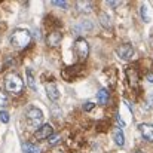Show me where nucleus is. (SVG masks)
Segmentation results:
<instances>
[{
  "label": "nucleus",
  "instance_id": "obj_1",
  "mask_svg": "<svg viewBox=\"0 0 153 153\" xmlns=\"http://www.w3.org/2000/svg\"><path fill=\"white\" fill-rule=\"evenodd\" d=\"M31 40V33L25 28H16L10 34V45L16 49H24Z\"/></svg>",
  "mask_w": 153,
  "mask_h": 153
},
{
  "label": "nucleus",
  "instance_id": "obj_2",
  "mask_svg": "<svg viewBox=\"0 0 153 153\" xmlns=\"http://www.w3.org/2000/svg\"><path fill=\"white\" fill-rule=\"evenodd\" d=\"M4 88L10 94H19L24 88V82L18 73H7L4 76Z\"/></svg>",
  "mask_w": 153,
  "mask_h": 153
},
{
  "label": "nucleus",
  "instance_id": "obj_3",
  "mask_svg": "<svg viewBox=\"0 0 153 153\" xmlns=\"http://www.w3.org/2000/svg\"><path fill=\"white\" fill-rule=\"evenodd\" d=\"M25 119H27L28 125H31V126H37V125L42 126L43 113H42L40 108H37V107H34V105H28L27 110H25Z\"/></svg>",
  "mask_w": 153,
  "mask_h": 153
},
{
  "label": "nucleus",
  "instance_id": "obj_4",
  "mask_svg": "<svg viewBox=\"0 0 153 153\" xmlns=\"http://www.w3.org/2000/svg\"><path fill=\"white\" fill-rule=\"evenodd\" d=\"M74 53H76V58L80 62H83L88 58V55H89V45H88V42L85 39H82V37L76 39V42H74Z\"/></svg>",
  "mask_w": 153,
  "mask_h": 153
},
{
  "label": "nucleus",
  "instance_id": "obj_5",
  "mask_svg": "<svg viewBox=\"0 0 153 153\" xmlns=\"http://www.w3.org/2000/svg\"><path fill=\"white\" fill-rule=\"evenodd\" d=\"M52 134H53V128H52L49 123H43L42 126L37 128V131L34 132V137L37 140H46V138L51 137Z\"/></svg>",
  "mask_w": 153,
  "mask_h": 153
},
{
  "label": "nucleus",
  "instance_id": "obj_6",
  "mask_svg": "<svg viewBox=\"0 0 153 153\" xmlns=\"http://www.w3.org/2000/svg\"><path fill=\"white\" fill-rule=\"evenodd\" d=\"M117 55H119V58H122V59H129V58H132V55H134V48H132V45L131 43H123V45H120L117 49Z\"/></svg>",
  "mask_w": 153,
  "mask_h": 153
},
{
  "label": "nucleus",
  "instance_id": "obj_7",
  "mask_svg": "<svg viewBox=\"0 0 153 153\" xmlns=\"http://www.w3.org/2000/svg\"><path fill=\"white\" fill-rule=\"evenodd\" d=\"M138 131L141 132V135H143L144 140L153 143V125L152 123H140L138 125Z\"/></svg>",
  "mask_w": 153,
  "mask_h": 153
},
{
  "label": "nucleus",
  "instance_id": "obj_8",
  "mask_svg": "<svg viewBox=\"0 0 153 153\" xmlns=\"http://www.w3.org/2000/svg\"><path fill=\"white\" fill-rule=\"evenodd\" d=\"M61 40H62V34H61V31H52L48 34V37H46V43L51 46V48H56L59 43H61Z\"/></svg>",
  "mask_w": 153,
  "mask_h": 153
},
{
  "label": "nucleus",
  "instance_id": "obj_9",
  "mask_svg": "<svg viewBox=\"0 0 153 153\" xmlns=\"http://www.w3.org/2000/svg\"><path fill=\"white\" fill-rule=\"evenodd\" d=\"M46 94L51 101H58V98H59V91H58L56 85H53V83H46Z\"/></svg>",
  "mask_w": 153,
  "mask_h": 153
},
{
  "label": "nucleus",
  "instance_id": "obj_10",
  "mask_svg": "<svg viewBox=\"0 0 153 153\" xmlns=\"http://www.w3.org/2000/svg\"><path fill=\"white\" fill-rule=\"evenodd\" d=\"M108 97H110V95H108V91L104 89V88H101V89L97 92V100H98V102H100L101 105L108 102Z\"/></svg>",
  "mask_w": 153,
  "mask_h": 153
},
{
  "label": "nucleus",
  "instance_id": "obj_11",
  "mask_svg": "<svg viewBox=\"0 0 153 153\" xmlns=\"http://www.w3.org/2000/svg\"><path fill=\"white\" fill-rule=\"evenodd\" d=\"M140 16H141V19H143L144 22H150V21H152V18H150V15H149V6H147L146 3H143L141 7H140Z\"/></svg>",
  "mask_w": 153,
  "mask_h": 153
},
{
  "label": "nucleus",
  "instance_id": "obj_12",
  "mask_svg": "<svg viewBox=\"0 0 153 153\" xmlns=\"http://www.w3.org/2000/svg\"><path fill=\"white\" fill-rule=\"evenodd\" d=\"M113 140H114V143H116L119 147H122V146L125 144V137H123V132H122L120 129H116V131L113 132Z\"/></svg>",
  "mask_w": 153,
  "mask_h": 153
},
{
  "label": "nucleus",
  "instance_id": "obj_13",
  "mask_svg": "<svg viewBox=\"0 0 153 153\" xmlns=\"http://www.w3.org/2000/svg\"><path fill=\"white\" fill-rule=\"evenodd\" d=\"M77 9L82 12V13H88V12H91L92 10V4L89 3V1H77Z\"/></svg>",
  "mask_w": 153,
  "mask_h": 153
},
{
  "label": "nucleus",
  "instance_id": "obj_14",
  "mask_svg": "<svg viewBox=\"0 0 153 153\" xmlns=\"http://www.w3.org/2000/svg\"><path fill=\"white\" fill-rule=\"evenodd\" d=\"M27 85L33 91H36V80H34V73L31 68H27Z\"/></svg>",
  "mask_w": 153,
  "mask_h": 153
},
{
  "label": "nucleus",
  "instance_id": "obj_15",
  "mask_svg": "<svg viewBox=\"0 0 153 153\" xmlns=\"http://www.w3.org/2000/svg\"><path fill=\"white\" fill-rule=\"evenodd\" d=\"M21 149L24 153H39V147L36 144H31V143H22Z\"/></svg>",
  "mask_w": 153,
  "mask_h": 153
},
{
  "label": "nucleus",
  "instance_id": "obj_16",
  "mask_svg": "<svg viewBox=\"0 0 153 153\" xmlns=\"http://www.w3.org/2000/svg\"><path fill=\"white\" fill-rule=\"evenodd\" d=\"M0 122H3V123H7L9 122V113L7 111L0 110Z\"/></svg>",
  "mask_w": 153,
  "mask_h": 153
},
{
  "label": "nucleus",
  "instance_id": "obj_17",
  "mask_svg": "<svg viewBox=\"0 0 153 153\" xmlns=\"http://www.w3.org/2000/svg\"><path fill=\"white\" fill-rule=\"evenodd\" d=\"M48 140H49V144H52V146H53V144H56V143H58V141L61 140V137H59L58 134H52V135L49 137V138H48Z\"/></svg>",
  "mask_w": 153,
  "mask_h": 153
},
{
  "label": "nucleus",
  "instance_id": "obj_18",
  "mask_svg": "<svg viewBox=\"0 0 153 153\" xmlns=\"http://www.w3.org/2000/svg\"><path fill=\"white\" fill-rule=\"evenodd\" d=\"M52 4H53V6H58V7H64V9L68 6L64 0H52Z\"/></svg>",
  "mask_w": 153,
  "mask_h": 153
},
{
  "label": "nucleus",
  "instance_id": "obj_19",
  "mask_svg": "<svg viewBox=\"0 0 153 153\" xmlns=\"http://www.w3.org/2000/svg\"><path fill=\"white\" fill-rule=\"evenodd\" d=\"M100 21H101V24L104 25V27H110V19L107 18V15H100Z\"/></svg>",
  "mask_w": 153,
  "mask_h": 153
},
{
  "label": "nucleus",
  "instance_id": "obj_20",
  "mask_svg": "<svg viewBox=\"0 0 153 153\" xmlns=\"http://www.w3.org/2000/svg\"><path fill=\"white\" fill-rule=\"evenodd\" d=\"M6 104H7V97L0 91V107H4Z\"/></svg>",
  "mask_w": 153,
  "mask_h": 153
},
{
  "label": "nucleus",
  "instance_id": "obj_21",
  "mask_svg": "<svg viewBox=\"0 0 153 153\" xmlns=\"http://www.w3.org/2000/svg\"><path fill=\"white\" fill-rule=\"evenodd\" d=\"M94 107H95L94 102H85V104H83V110H85V111H91Z\"/></svg>",
  "mask_w": 153,
  "mask_h": 153
},
{
  "label": "nucleus",
  "instance_id": "obj_22",
  "mask_svg": "<svg viewBox=\"0 0 153 153\" xmlns=\"http://www.w3.org/2000/svg\"><path fill=\"white\" fill-rule=\"evenodd\" d=\"M107 3H108V6H111V7H119V6L122 4L120 1H114V0H108Z\"/></svg>",
  "mask_w": 153,
  "mask_h": 153
},
{
  "label": "nucleus",
  "instance_id": "obj_23",
  "mask_svg": "<svg viewBox=\"0 0 153 153\" xmlns=\"http://www.w3.org/2000/svg\"><path fill=\"white\" fill-rule=\"evenodd\" d=\"M146 79H147V82H153V73H147Z\"/></svg>",
  "mask_w": 153,
  "mask_h": 153
},
{
  "label": "nucleus",
  "instance_id": "obj_24",
  "mask_svg": "<svg viewBox=\"0 0 153 153\" xmlns=\"http://www.w3.org/2000/svg\"><path fill=\"white\" fill-rule=\"evenodd\" d=\"M135 153H144V152H141V150H135Z\"/></svg>",
  "mask_w": 153,
  "mask_h": 153
}]
</instances>
